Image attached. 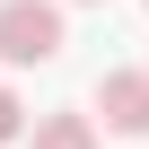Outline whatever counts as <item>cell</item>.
<instances>
[{
	"label": "cell",
	"mask_w": 149,
	"mask_h": 149,
	"mask_svg": "<svg viewBox=\"0 0 149 149\" xmlns=\"http://www.w3.org/2000/svg\"><path fill=\"white\" fill-rule=\"evenodd\" d=\"M140 9H149V0H140Z\"/></svg>",
	"instance_id": "5"
},
{
	"label": "cell",
	"mask_w": 149,
	"mask_h": 149,
	"mask_svg": "<svg viewBox=\"0 0 149 149\" xmlns=\"http://www.w3.org/2000/svg\"><path fill=\"white\" fill-rule=\"evenodd\" d=\"M18 132H26V105H18L9 88H0V140H18Z\"/></svg>",
	"instance_id": "4"
},
{
	"label": "cell",
	"mask_w": 149,
	"mask_h": 149,
	"mask_svg": "<svg viewBox=\"0 0 149 149\" xmlns=\"http://www.w3.org/2000/svg\"><path fill=\"white\" fill-rule=\"evenodd\" d=\"M26 149H97V114H35Z\"/></svg>",
	"instance_id": "3"
},
{
	"label": "cell",
	"mask_w": 149,
	"mask_h": 149,
	"mask_svg": "<svg viewBox=\"0 0 149 149\" xmlns=\"http://www.w3.org/2000/svg\"><path fill=\"white\" fill-rule=\"evenodd\" d=\"M97 114H105V132H149V70H105Z\"/></svg>",
	"instance_id": "2"
},
{
	"label": "cell",
	"mask_w": 149,
	"mask_h": 149,
	"mask_svg": "<svg viewBox=\"0 0 149 149\" xmlns=\"http://www.w3.org/2000/svg\"><path fill=\"white\" fill-rule=\"evenodd\" d=\"M53 53H61V9L53 0H0V61L35 70Z\"/></svg>",
	"instance_id": "1"
}]
</instances>
